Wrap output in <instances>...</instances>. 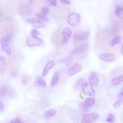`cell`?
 Instances as JSON below:
<instances>
[{"label":"cell","instance_id":"obj_1","mask_svg":"<svg viewBox=\"0 0 123 123\" xmlns=\"http://www.w3.org/2000/svg\"><path fill=\"white\" fill-rule=\"evenodd\" d=\"M14 30V25L12 22H6L1 23L0 25V32L4 36H12Z\"/></svg>","mask_w":123,"mask_h":123},{"label":"cell","instance_id":"obj_2","mask_svg":"<svg viewBox=\"0 0 123 123\" xmlns=\"http://www.w3.org/2000/svg\"><path fill=\"white\" fill-rule=\"evenodd\" d=\"M89 36V32L88 31L77 30L75 31L73 36V39L75 43L82 42Z\"/></svg>","mask_w":123,"mask_h":123},{"label":"cell","instance_id":"obj_3","mask_svg":"<svg viewBox=\"0 0 123 123\" xmlns=\"http://www.w3.org/2000/svg\"><path fill=\"white\" fill-rule=\"evenodd\" d=\"M12 36H3L0 39L1 48L7 54L10 55L11 54V49L9 46V41Z\"/></svg>","mask_w":123,"mask_h":123},{"label":"cell","instance_id":"obj_4","mask_svg":"<svg viewBox=\"0 0 123 123\" xmlns=\"http://www.w3.org/2000/svg\"><path fill=\"white\" fill-rule=\"evenodd\" d=\"M80 15L77 13L73 12L69 14L67 17L68 24L72 26L77 25L80 22Z\"/></svg>","mask_w":123,"mask_h":123},{"label":"cell","instance_id":"obj_5","mask_svg":"<svg viewBox=\"0 0 123 123\" xmlns=\"http://www.w3.org/2000/svg\"><path fill=\"white\" fill-rule=\"evenodd\" d=\"M4 12L7 18H12L16 12V5L12 3H7L4 7Z\"/></svg>","mask_w":123,"mask_h":123},{"label":"cell","instance_id":"obj_6","mask_svg":"<svg viewBox=\"0 0 123 123\" xmlns=\"http://www.w3.org/2000/svg\"><path fill=\"white\" fill-rule=\"evenodd\" d=\"M62 31L60 29H57L51 34L50 40L53 44L57 45L61 43L62 40Z\"/></svg>","mask_w":123,"mask_h":123},{"label":"cell","instance_id":"obj_7","mask_svg":"<svg viewBox=\"0 0 123 123\" xmlns=\"http://www.w3.org/2000/svg\"><path fill=\"white\" fill-rule=\"evenodd\" d=\"M26 42L29 47L39 46L43 44V40L37 36H31L27 38Z\"/></svg>","mask_w":123,"mask_h":123},{"label":"cell","instance_id":"obj_8","mask_svg":"<svg viewBox=\"0 0 123 123\" xmlns=\"http://www.w3.org/2000/svg\"><path fill=\"white\" fill-rule=\"evenodd\" d=\"M81 88L83 92L88 96L93 97L95 95V91L93 88V85L90 83H83Z\"/></svg>","mask_w":123,"mask_h":123},{"label":"cell","instance_id":"obj_9","mask_svg":"<svg viewBox=\"0 0 123 123\" xmlns=\"http://www.w3.org/2000/svg\"><path fill=\"white\" fill-rule=\"evenodd\" d=\"M69 10L68 9L61 8L57 10L54 13V18L58 20H63L68 14Z\"/></svg>","mask_w":123,"mask_h":123},{"label":"cell","instance_id":"obj_10","mask_svg":"<svg viewBox=\"0 0 123 123\" xmlns=\"http://www.w3.org/2000/svg\"><path fill=\"white\" fill-rule=\"evenodd\" d=\"M82 65L79 63L76 62L70 67L67 70V74L69 76H73L81 70Z\"/></svg>","mask_w":123,"mask_h":123},{"label":"cell","instance_id":"obj_11","mask_svg":"<svg viewBox=\"0 0 123 123\" xmlns=\"http://www.w3.org/2000/svg\"><path fill=\"white\" fill-rule=\"evenodd\" d=\"M19 14L22 16L28 15L31 14V10L30 8L26 5H20L17 9Z\"/></svg>","mask_w":123,"mask_h":123},{"label":"cell","instance_id":"obj_12","mask_svg":"<svg viewBox=\"0 0 123 123\" xmlns=\"http://www.w3.org/2000/svg\"><path fill=\"white\" fill-rule=\"evenodd\" d=\"M98 57L102 61L106 62H111L115 60L116 56L114 54L112 53H106L100 54L98 56Z\"/></svg>","mask_w":123,"mask_h":123},{"label":"cell","instance_id":"obj_13","mask_svg":"<svg viewBox=\"0 0 123 123\" xmlns=\"http://www.w3.org/2000/svg\"><path fill=\"white\" fill-rule=\"evenodd\" d=\"M63 38L61 42L62 44H66L68 42V40L70 38L72 35V31L70 28L65 27L62 30Z\"/></svg>","mask_w":123,"mask_h":123},{"label":"cell","instance_id":"obj_14","mask_svg":"<svg viewBox=\"0 0 123 123\" xmlns=\"http://www.w3.org/2000/svg\"><path fill=\"white\" fill-rule=\"evenodd\" d=\"M99 118V115L96 113H92L85 116L82 119L81 123H91Z\"/></svg>","mask_w":123,"mask_h":123},{"label":"cell","instance_id":"obj_15","mask_svg":"<svg viewBox=\"0 0 123 123\" xmlns=\"http://www.w3.org/2000/svg\"><path fill=\"white\" fill-rule=\"evenodd\" d=\"M88 48V44L87 43H83L80 45L76 47L73 50L72 52L74 53L80 54L85 52Z\"/></svg>","mask_w":123,"mask_h":123},{"label":"cell","instance_id":"obj_16","mask_svg":"<svg viewBox=\"0 0 123 123\" xmlns=\"http://www.w3.org/2000/svg\"><path fill=\"white\" fill-rule=\"evenodd\" d=\"M27 21L36 28H40L44 26V23L42 21L35 18H32L28 19Z\"/></svg>","mask_w":123,"mask_h":123},{"label":"cell","instance_id":"obj_17","mask_svg":"<svg viewBox=\"0 0 123 123\" xmlns=\"http://www.w3.org/2000/svg\"><path fill=\"white\" fill-rule=\"evenodd\" d=\"M89 83L94 86H96L98 83V78L95 72H92L89 76Z\"/></svg>","mask_w":123,"mask_h":123},{"label":"cell","instance_id":"obj_18","mask_svg":"<svg viewBox=\"0 0 123 123\" xmlns=\"http://www.w3.org/2000/svg\"><path fill=\"white\" fill-rule=\"evenodd\" d=\"M55 62L54 61L52 60H50L46 64L43 71V75L45 76L48 73H49V70H50L55 65Z\"/></svg>","mask_w":123,"mask_h":123},{"label":"cell","instance_id":"obj_19","mask_svg":"<svg viewBox=\"0 0 123 123\" xmlns=\"http://www.w3.org/2000/svg\"><path fill=\"white\" fill-rule=\"evenodd\" d=\"M59 78H60V74L59 71L55 72L53 75V77H52L51 84H50V86L52 87H53L55 86V85L57 84V83L59 81Z\"/></svg>","mask_w":123,"mask_h":123},{"label":"cell","instance_id":"obj_20","mask_svg":"<svg viewBox=\"0 0 123 123\" xmlns=\"http://www.w3.org/2000/svg\"><path fill=\"white\" fill-rule=\"evenodd\" d=\"M36 85L42 87H46L47 86V84L44 79L40 76H38L37 77L35 82Z\"/></svg>","mask_w":123,"mask_h":123},{"label":"cell","instance_id":"obj_21","mask_svg":"<svg viewBox=\"0 0 123 123\" xmlns=\"http://www.w3.org/2000/svg\"><path fill=\"white\" fill-rule=\"evenodd\" d=\"M118 96V99L112 105L114 108H118L123 103V95L119 93Z\"/></svg>","mask_w":123,"mask_h":123},{"label":"cell","instance_id":"obj_22","mask_svg":"<svg viewBox=\"0 0 123 123\" xmlns=\"http://www.w3.org/2000/svg\"><path fill=\"white\" fill-rule=\"evenodd\" d=\"M57 113V111L54 109H52L49 110H48L45 112L43 114L44 117H50L53 116H55Z\"/></svg>","mask_w":123,"mask_h":123},{"label":"cell","instance_id":"obj_23","mask_svg":"<svg viewBox=\"0 0 123 123\" xmlns=\"http://www.w3.org/2000/svg\"><path fill=\"white\" fill-rule=\"evenodd\" d=\"M0 73L2 74L5 70V66H6V61L5 57L2 56H0Z\"/></svg>","mask_w":123,"mask_h":123},{"label":"cell","instance_id":"obj_24","mask_svg":"<svg viewBox=\"0 0 123 123\" xmlns=\"http://www.w3.org/2000/svg\"><path fill=\"white\" fill-rule=\"evenodd\" d=\"M8 71L11 74H14L16 72V65L12 62H11L9 63L8 65Z\"/></svg>","mask_w":123,"mask_h":123},{"label":"cell","instance_id":"obj_25","mask_svg":"<svg viewBox=\"0 0 123 123\" xmlns=\"http://www.w3.org/2000/svg\"><path fill=\"white\" fill-rule=\"evenodd\" d=\"M123 82V75L112 79L111 81V83L113 85H117Z\"/></svg>","mask_w":123,"mask_h":123},{"label":"cell","instance_id":"obj_26","mask_svg":"<svg viewBox=\"0 0 123 123\" xmlns=\"http://www.w3.org/2000/svg\"><path fill=\"white\" fill-rule=\"evenodd\" d=\"M121 41V38L119 37H117L113 39H112L109 43V45L111 47H113L117 44L120 43Z\"/></svg>","mask_w":123,"mask_h":123},{"label":"cell","instance_id":"obj_27","mask_svg":"<svg viewBox=\"0 0 123 123\" xmlns=\"http://www.w3.org/2000/svg\"><path fill=\"white\" fill-rule=\"evenodd\" d=\"M83 82H84V79H83V78H79L77 80V81L76 82V83H75V84H74V88L75 89H79V88H80V87L81 86H82V85H83Z\"/></svg>","mask_w":123,"mask_h":123},{"label":"cell","instance_id":"obj_28","mask_svg":"<svg viewBox=\"0 0 123 123\" xmlns=\"http://www.w3.org/2000/svg\"><path fill=\"white\" fill-rule=\"evenodd\" d=\"M115 116L113 113H111L108 114L106 119V121L108 123H113L115 122Z\"/></svg>","mask_w":123,"mask_h":123},{"label":"cell","instance_id":"obj_29","mask_svg":"<svg viewBox=\"0 0 123 123\" xmlns=\"http://www.w3.org/2000/svg\"><path fill=\"white\" fill-rule=\"evenodd\" d=\"M122 12H123V8L119 5H116L114 9V13L116 16L119 17L121 15Z\"/></svg>","mask_w":123,"mask_h":123},{"label":"cell","instance_id":"obj_30","mask_svg":"<svg viewBox=\"0 0 123 123\" xmlns=\"http://www.w3.org/2000/svg\"><path fill=\"white\" fill-rule=\"evenodd\" d=\"M85 101L89 106H92L95 104V98H94L92 97L91 98H86L85 99Z\"/></svg>","mask_w":123,"mask_h":123},{"label":"cell","instance_id":"obj_31","mask_svg":"<svg viewBox=\"0 0 123 123\" xmlns=\"http://www.w3.org/2000/svg\"><path fill=\"white\" fill-rule=\"evenodd\" d=\"M79 108L81 110L83 111H86L88 110L89 106L85 102H82L79 105Z\"/></svg>","mask_w":123,"mask_h":123},{"label":"cell","instance_id":"obj_32","mask_svg":"<svg viewBox=\"0 0 123 123\" xmlns=\"http://www.w3.org/2000/svg\"><path fill=\"white\" fill-rule=\"evenodd\" d=\"M74 53L72 51L70 53L68 54V55L66 57H65V58H63V59L61 60L60 61H61L62 62H63V63L68 62L69 61H70L71 59V58H72V57L74 55Z\"/></svg>","mask_w":123,"mask_h":123},{"label":"cell","instance_id":"obj_33","mask_svg":"<svg viewBox=\"0 0 123 123\" xmlns=\"http://www.w3.org/2000/svg\"><path fill=\"white\" fill-rule=\"evenodd\" d=\"M7 91V87L5 86H1L0 88V96L1 97L4 96Z\"/></svg>","mask_w":123,"mask_h":123},{"label":"cell","instance_id":"obj_34","mask_svg":"<svg viewBox=\"0 0 123 123\" xmlns=\"http://www.w3.org/2000/svg\"><path fill=\"white\" fill-rule=\"evenodd\" d=\"M36 16L40 19V20H42V21H47L48 20V18L46 16V15L44 14L43 13H42V12L41 13H37L36 14Z\"/></svg>","mask_w":123,"mask_h":123},{"label":"cell","instance_id":"obj_35","mask_svg":"<svg viewBox=\"0 0 123 123\" xmlns=\"http://www.w3.org/2000/svg\"><path fill=\"white\" fill-rule=\"evenodd\" d=\"M41 12L46 15H47L49 12V10L48 8H47V7H43L41 9Z\"/></svg>","mask_w":123,"mask_h":123},{"label":"cell","instance_id":"obj_36","mask_svg":"<svg viewBox=\"0 0 123 123\" xmlns=\"http://www.w3.org/2000/svg\"><path fill=\"white\" fill-rule=\"evenodd\" d=\"M48 2H49L51 5L56 6L57 5V0H45Z\"/></svg>","mask_w":123,"mask_h":123},{"label":"cell","instance_id":"obj_37","mask_svg":"<svg viewBox=\"0 0 123 123\" xmlns=\"http://www.w3.org/2000/svg\"><path fill=\"white\" fill-rule=\"evenodd\" d=\"M31 36H37L39 34V32L35 29H33L31 31Z\"/></svg>","mask_w":123,"mask_h":123},{"label":"cell","instance_id":"obj_38","mask_svg":"<svg viewBox=\"0 0 123 123\" xmlns=\"http://www.w3.org/2000/svg\"><path fill=\"white\" fill-rule=\"evenodd\" d=\"M10 122V123H22L23 122L22 121H21L19 118H14V119L11 120Z\"/></svg>","mask_w":123,"mask_h":123},{"label":"cell","instance_id":"obj_39","mask_svg":"<svg viewBox=\"0 0 123 123\" xmlns=\"http://www.w3.org/2000/svg\"><path fill=\"white\" fill-rule=\"evenodd\" d=\"M4 110V104L3 103V102L1 101H0V112H2Z\"/></svg>","mask_w":123,"mask_h":123},{"label":"cell","instance_id":"obj_40","mask_svg":"<svg viewBox=\"0 0 123 123\" xmlns=\"http://www.w3.org/2000/svg\"><path fill=\"white\" fill-rule=\"evenodd\" d=\"M60 2L62 4H70V2L68 0H60Z\"/></svg>","mask_w":123,"mask_h":123},{"label":"cell","instance_id":"obj_41","mask_svg":"<svg viewBox=\"0 0 123 123\" xmlns=\"http://www.w3.org/2000/svg\"><path fill=\"white\" fill-rule=\"evenodd\" d=\"M120 52H121V54H122L123 55V45L122 47V48H121V50H120Z\"/></svg>","mask_w":123,"mask_h":123},{"label":"cell","instance_id":"obj_42","mask_svg":"<svg viewBox=\"0 0 123 123\" xmlns=\"http://www.w3.org/2000/svg\"><path fill=\"white\" fill-rule=\"evenodd\" d=\"M121 94L123 95V87L122 88L121 91H120V93Z\"/></svg>","mask_w":123,"mask_h":123},{"label":"cell","instance_id":"obj_43","mask_svg":"<svg viewBox=\"0 0 123 123\" xmlns=\"http://www.w3.org/2000/svg\"></svg>","mask_w":123,"mask_h":123}]
</instances>
